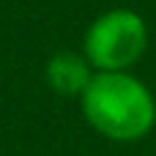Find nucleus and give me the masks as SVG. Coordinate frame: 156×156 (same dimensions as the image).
Returning <instances> with one entry per match:
<instances>
[{"mask_svg":"<svg viewBox=\"0 0 156 156\" xmlns=\"http://www.w3.org/2000/svg\"><path fill=\"white\" fill-rule=\"evenodd\" d=\"M80 110L88 126L112 143H137L156 126V96L132 71H96Z\"/></svg>","mask_w":156,"mask_h":156,"instance_id":"nucleus-1","label":"nucleus"},{"mask_svg":"<svg viewBox=\"0 0 156 156\" xmlns=\"http://www.w3.org/2000/svg\"><path fill=\"white\" fill-rule=\"evenodd\" d=\"M148 49V25L132 8L99 14L82 38V55L93 71H132Z\"/></svg>","mask_w":156,"mask_h":156,"instance_id":"nucleus-2","label":"nucleus"},{"mask_svg":"<svg viewBox=\"0 0 156 156\" xmlns=\"http://www.w3.org/2000/svg\"><path fill=\"white\" fill-rule=\"evenodd\" d=\"M47 85L60 93V96H82L88 82L93 80V66L88 63V58L82 52H58L47 60Z\"/></svg>","mask_w":156,"mask_h":156,"instance_id":"nucleus-3","label":"nucleus"}]
</instances>
